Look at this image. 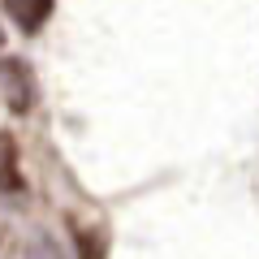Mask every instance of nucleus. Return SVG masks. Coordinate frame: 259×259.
<instances>
[{
    "label": "nucleus",
    "mask_w": 259,
    "mask_h": 259,
    "mask_svg": "<svg viewBox=\"0 0 259 259\" xmlns=\"http://www.w3.org/2000/svg\"><path fill=\"white\" fill-rule=\"evenodd\" d=\"M0 100L13 117H26L35 112L39 104V82H35V69H30L22 56H0Z\"/></svg>",
    "instance_id": "nucleus-1"
},
{
    "label": "nucleus",
    "mask_w": 259,
    "mask_h": 259,
    "mask_svg": "<svg viewBox=\"0 0 259 259\" xmlns=\"http://www.w3.org/2000/svg\"><path fill=\"white\" fill-rule=\"evenodd\" d=\"M26 177H22V151L9 130H0V199H22Z\"/></svg>",
    "instance_id": "nucleus-2"
},
{
    "label": "nucleus",
    "mask_w": 259,
    "mask_h": 259,
    "mask_svg": "<svg viewBox=\"0 0 259 259\" xmlns=\"http://www.w3.org/2000/svg\"><path fill=\"white\" fill-rule=\"evenodd\" d=\"M5 13L22 35H39V26L52 18V0H5Z\"/></svg>",
    "instance_id": "nucleus-3"
},
{
    "label": "nucleus",
    "mask_w": 259,
    "mask_h": 259,
    "mask_svg": "<svg viewBox=\"0 0 259 259\" xmlns=\"http://www.w3.org/2000/svg\"><path fill=\"white\" fill-rule=\"evenodd\" d=\"M69 229H74L78 259H104V255H108V233H104L100 225H78L74 216H69Z\"/></svg>",
    "instance_id": "nucleus-4"
},
{
    "label": "nucleus",
    "mask_w": 259,
    "mask_h": 259,
    "mask_svg": "<svg viewBox=\"0 0 259 259\" xmlns=\"http://www.w3.org/2000/svg\"><path fill=\"white\" fill-rule=\"evenodd\" d=\"M26 259H61V250H56V242L35 238V242H30V250H26Z\"/></svg>",
    "instance_id": "nucleus-5"
},
{
    "label": "nucleus",
    "mask_w": 259,
    "mask_h": 259,
    "mask_svg": "<svg viewBox=\"0 0 259 259\" xmlns=\"http://www.w3.org/2000/svg\"><path fill=\"white\" fill-rule=\"evenodd\" d=\"M0 44H5V35H0Z\"/></svg>",
    "instance_id": "nucleus-6"
}]
</instances>
